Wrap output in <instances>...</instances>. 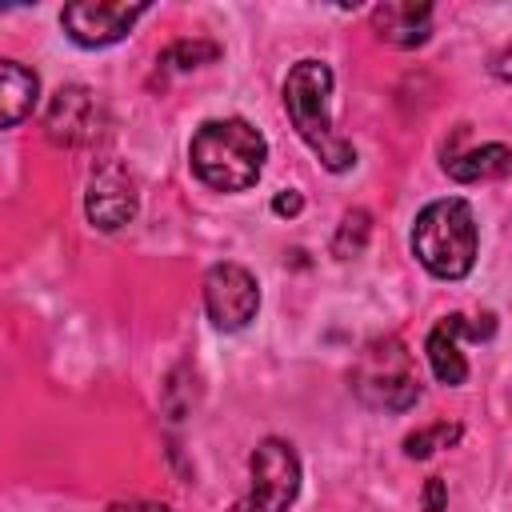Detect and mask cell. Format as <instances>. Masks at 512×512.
I'll return each instance as SVG.
<instances>
[{
    "instance_id": "4fadbf2b",
    "label": "cell",
    "mask_w": 512,
    "mask_h": 512,
    "mask_svg": "<svg viewBox=\"0 0 512 512\" xmlns=\"http://www.w3.org/2000/svg\"><path fill=\"white\" fill-rule=\"evenodd\" d=\"M444 172L460 184H480V180H500L512 172V148L508 144H480L468 148L464 156L444 160Z\"/></svg>"
},
{
    "instance_id": "7a4b0ae2",
    "label": "cell",
    "mask_w": 512,
    "mask_h": 512,
    "mask_svg": "<svg viewBox=\"0 0 512 512\" xmlns=\"http://www.w3.org/2000/svg\"><path fill=\"white\" fill-rule=\"evenodd\" d=\"M264 160H268V140L260 136L256 124H248L240 116L204 120L188 144L192 172L216 192L252 188L264 172Z\"/></svg>"
},
{
    "instance_id": "2e32d148",
    "label": "cell",
    "mask_w": 512,
    "mask_h": 512,
    "mask_svg": "<svg viewBox=\"0 0 512 512\" xmlns=\"http://www.w3.org/2000/svg\"><path fill=\"white\" fill-rule=\"evenodd\" d=\"M220 56V44H212V40H176V44H168V52L160 56L168 68H180V72H188V68H200V64H212Z\"/></svg>"
},
{
    "instance_id": "ba28073f",
    "label": "cell",
    "mask_w": 512,
    "mask_h": 512,
    "mask_svg": "<svg viewBox=\"0 0 512 512\" xmlns=\"http://www.w3.org/2000/svg\"><path fill=\"white\" fill-rule=\"evenodd\" d=\"M136 208H140V192L132 172L120 160H100L88 172V192H84L88 224L100 232H116L136 216Z\"/></svg>"
},
{
    "instance_id": "9a60e30c",
    "label": "cell",
    "mask_w": 512,
    "mask_h": 512,
    "mask_svg": "<svg viewBox=\"0 0 512 512\" xmlns=\"http://www.w3.org/2000/svg\"><path fill=\"white\" fill-rule=\"evenodd\" d=\"M460 436H464V428H460V424H448V420L428 424V428H420V432L404 436V456H412V460H428L432 452L452 448Z\"/></svg>"
},
{
    "instance_id": "3957f363",
    "label": "cell",
    "mask_w": 512,
    "mask_h": 512,
    "mask_svg": "<svg viewBox=\"0 0 512 512\" xmlns=\"http://www.w3.org/2000/svg\"><path fill=\"white\" fill-rule=\"evenodd\" d=\"M412 256L436 276V280H464L480 252V228L476 212L460 196L432 200L412 220Z\"/></svg>"
},
{
    "instance_id": "30bf717a",
    "label": "cell",
    "mask_w": 512,
    "mask_h": 512,
    "mask_svg": "<svg viewBox=\"0 0 512 512\" xmlns=\"http://www.w3.org/2000/svg\"><path fill=\"white\" fill-rule=\"evenodd\" d=\"M44 132H48L52 144H64V148H80V144L96 140V132H100V104H96V96L88 88H80V84L60 88L48 100Z\"/></svg>"
},
{
    "instance_id": "277c9868",
    "label": "cell",
    "mask_w": 512,
    "mask_h": 512,
    "mask_svg": "<svg viewBox=\"0 0 512 512\" xmlns=\"http://www.w3.org/2000/svg\"><path fill=\"white\" fill-rule=\"evenodd\" d=\"M348 384L360 404L384 408V412H408L420 400V376L412 364V352L400 336H376L360 348Z\"/></svg>"
},
{
    "instance_id": "d6986e66",
    "label": "cell",
    "mask_w": 512,
    "mask_h": 512,
    "mask_svg": "<svg viewBox=\"0 0 512 512\" xmlns=\"http://www.w3.org/2000/svg\"><path fill=\"white\" fill-rule=\"evenodd\" d=\"M108 512H172V508L156 504V500H116V504H108Z\"/></svg>"
},
{
    "instance_id": "5bb4252c",
    "label": "cell",
    "mask_w": 512,
    "mask_h": 512,
    "mask_svg": "<svg viewBox=\"0 0 512 512\" xmlns=\"http://www.w3.org/2000/svg\"><path fill=\"white\" fill-rule=\"evenodd\" d=\"M368 236H372V216H368L364 208H348L344 220H340V228H336V236H332V252H336L340 260L360 256L364 244H368Z\"/></svg>"
},
{
    "instance_id": "ac0fdd59",
    "label": "cell",
    "mask_w": 512,
    "mask_h": 512,
    "mask_svg": "<svg viewBox=\"0 0 512 512\" xmlns=\"http://www.w3.org/2000/svg\"><path fill=\"white\" fill-rule=\"evenodd\" d=\"M300 208H304V196H300L296 188H288V192H280V196L272 200V212H276V216H300Z\"/></svg>"
},
{
    "instance_id": "7c38bea8",
    "label": "cell",
    "mask_w": 512,
    "mask_h": 512,
    "mask_svg": "<svg viewBox=\"0 0 512 512\" xmlns=\"http://www.w3.org/2000/svg\"><path fill=\"white\" fill-rule=\"evenodd\" d=\"M40 100V80L32 68L16 60H0V104H4V128H16L24 116H32Z\"/></svg>"
},
{
    "instance_id": "8fae6325",
    "label": "cell",
    "mask_w": 512,
    "mask_h": 512,
    "mask_svg": "<svg viewBox=\"0 0 512 512\" xmlns=\"http://www.w3.org/2000/svg\"><path fill=\"white\" fill-rule=\"evenodd\" d=\"M372 28L392 48H420L432 36V4H416V0L376 4L372 8Z\"/></svg>"
},
{
    "instance_id": "e0dca14e",
    "label": "cell",
    "mask_w": 512,
    "mask_h": 512,
    "mask_svg": "<svg viewBox=\"0 0 512 512\" xmlns=\"http://www.w3.org/2000/svg\"><path fill=\"white\" fill-rule=\"evenodd\" d=\"M444 504H448V484L440 476H428V484H424V512H444Z\"/></svg>"
},
{
    "instance_id": "8992f818",
    "label": "cell",
    "mask_w": 512,
    "mask_h": 512,
    "mask_svg": "<svg viewBox=\"0 0 512 512\" xmlns=\"http://www.w3.org/2000/svg\"><path fill=\"white\" fill-rule=\"evenodd\" d=\"M204 312L220 332H240L260 312V284L244 264H212L204 276Z\"/></svg>"
},
{
    "instance_id": "ffe728a7",
    "label": "cell",
    "mask_w": 512,
    "mask_h": 512,
    "mask_svg": "<svg viewBox=\"0 0 512 512\" xmlns=\"http://www.w3.org/2000/svg\"><path fill=\"white\" fill-rule=\"evenodd\" d=\"M492 72H496L504 84H512V44H508V48H500V52L492 56Z\"/></svg>"
},
{
    "instance_id": "6da1fadb",
    "label": "cell",
    "mask_w": 512,
    "mask_h": 512,
    "mask_svg": "<svg viewBox=\"0 0 512 512\" xmlns=\"http://www.w3.org/2000/svg\"><path fill=\"white\" fill-rule=\"evenodd\" d=\"M332 68L324 60H296L284 76V112L296 128V136L312 148V156L328 172H348L356 164L352 140H344L332 128Z\"/></svg>"
},
{
    "instance_id": "52a82bcc",
    "label": "cell",
    "mask_w": 512,
    "mask_h": 512,
    "mask_svg": "<svg viewBox=\"0 0 512 512\" xmlns=\"http://www.w3.org/2000/svg\"><path fill=\"white\" fill-rule=\"evenodd\" d=\"M148 12V4H124V0H76L60 12V24L68 40L80 48H108L132 32V24Z\"/></svg>"
},
{
    "instance_id": "5b68a950",
    "label": "cell",
    "mask_w": 512,
    "mask_h": 512,
    "mask_svg": "<svg viewBox=\"0 0 512 512\" xmlns=\"http://www.w3.org/2000/svg\"><path fill=\"white\" fill-rule=\"evenodd\" d=\"M252 488L228 512H288L300 496V456L288 440L264 436L248 460Z\"/></svg>"
},
{
    "instance_id": "9c48e42d",
    "label": "cell",
    "mask_w": 512,
    "mask_h": 512,
    "mask_svg": "<svg viewBox=\"0 0 512 512\" xmlns=\"http://www.w3.org/2000/svg\"><path fill=\"white\" fill-rule=\"evenodd\" d=\"M492 332H496V320H492V316H484V324H476V320H468V316H460V312L444 316V320L428 332V340H424L432 376H436L440 384H448V388L464 384V380H468V360H464V352H460V340H464V336H468V340H488Z\"/></svg>"
}]
</instances>
